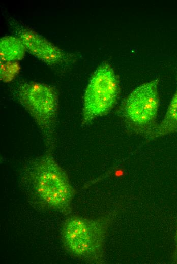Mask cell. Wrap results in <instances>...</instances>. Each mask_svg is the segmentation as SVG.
<instances>
[{"mask_svg":"<svg viewBox=\"0 0 177 264\" xmlns=\"http://www.w3.org/2000/svg\"><path fill=\"white\" fill-rule=\"evenodd\" d=\"M159 79L137 86L128 95L118 111L126 130L150 140L157 125L160 105Z\"/></svg>","mask_w":177,"mask_h":264,"instance_id":"cell-3","label":"cell"},{"mask_svg":"<svg viewBox=\"0 0 177 264\" xmlns=\"http://www.w3.org/2000/svg\"><path fill=\"white\" fill-rule=\"evenodd\" d=\"M173 261L177 263V232L176 234V248L173 255Z\"/></svg>","mask_w":177,"mask_h":264,"instance_id":"cell-10","label":"cell"},{"mask_svg":"<svg viewBox=\"0 0 177 264\" xmlns=\"http://www.w3.org/2000/svg\"><path fill=\"white\" fill-rule=\"evenodd\" d=\"M21 181L32 203L43 210L68 214L75 191L64 170L50 153L28 162Z\"/></svg>","mask_w":177,"mask_h":264,"instance_id":"cell-1","label":"cell"},{"mask_svg":"<svg viewBox=\"0 0 177 264\" xmlns=\"http://www.w3.org/2000/svg\"><path fill=\"white\" fill-rule=\"evenodd\" d=\"M110 215L97 219L72 216L67 219L61 229L64 246L72 256L87 262L104 261V247Z\"/></svg>","mask_w":177,"mask_h":264,"instance_id":"cell-2","label":"cell"},{"mask_svg":"<svg viewBox=\"0 0 177 264\" xmlns=\"http://www.w3.org/2000/svg\"><path fill=\"white\" fill-rule=\"evenodd\" d=\"M15 95L37 123L46 147L52 151L55 141L58 106L55 89L43 83L23 82L17 87Z\"/></svg>","mask_w":177,"mask_h":264,"instance_id":"cell-4","label":"cell"},{"mask_svg":"<svg viewBox=\"0 0 177 264\" xmlns=\"http://www.w3.org/2000/svg\"><path fill=\"white\" fill-rule=\"evenodd\" d=\"M20 70V65L18 61H1L0 77L5 83L13 80Z\"/></svg>","mask_w":177,"mask_h":264,"instance_id":"cell-9","label":"cell"},{"mask_svg":"<svg viewBox=\"0 0 177 264\" xmlns=\"http://www.w3.org/2000/svg\"><path fill=\"white\" fill-rule=\"evenodd\" d=\"M13 27L26 51L45 63L56 65L68 59L66 52L33 30L15 22Z\"/></svg>","mask_w":177,"mask_h":264,"instance_id":"cell-6","label":"cell"},{"mask_svg":"<svg viewBox=\"0 0 177 264\" xmlns=\"http://www.w3.org/2000/svg\"><path fill=\"white\" fill-rule=\"evenodd\" d=\"M177 83V78H176ZM177 133V83L176 90L162 121L158 124L150 140Z\"/></svg>","mask_w":177,"mask_h":264,"instance_id":"cell-8","label":"cell"},{"mask_svg":"<svg viewBox=\"0 0 177 264\" xmlns=\"http://www.w3.org/2000/svg\"><path fill=\"white\" fill-rule=\"evenodd\" d=\"M26 48L17 36H5L0 40L1 61H18L22 59Z\"/></svg>","mask_w":177,"mask_h":264,"instance_id":"cell-7","label":"cell"},{"mask_svg":"<svg viewBox=\"0 0 177 264\" xmlns=\"http://www.w3.org/2000/svg\"><path fill=\"white\" fill-rule=\"evenodd\" d=\"M120 92L119 81L114 69L109 63H102L94 71L84 92L82 125L109 112Z\"/></svg>","mask_w":177,"mask_h":264,"instance_id":"cell-5","label":"cell"}]
</instances>
